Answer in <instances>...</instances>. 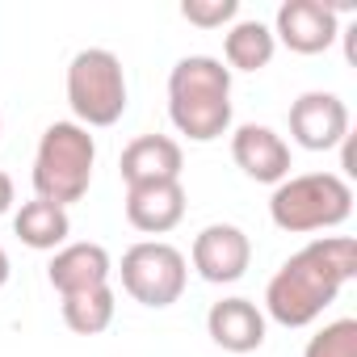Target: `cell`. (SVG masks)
Returning a JSON list of instances; mask_svg holds the SVG:
<instances>
[{
  "label": "cell",
  "instance_id": "cell-11",
  "mask_svg": "<svg viewBox=\"0 0 357 357\" xmlns=\"http://www.w3.org/2000/svg\"><path fill=\"white\" fill-rule=\"evenodd\" d=\"M181 168H185V151L168 135H139V139H130L122 147V160H118V172H122L126 190L181 181Z\"/></svg>",
  "mask_w": 357,
  "mask_h": 357
},
{
  "label": "cell",
  "instance_id": "cell-21",
  "mask_svg": "<svg viewBox=\"0 0 357 357\" xmlns=\"http://www.w3.org/2000/svg\"><path fill=\"white\" fill-rule=\"evenodd\" d=\"M9 273H13V265H9V252H5V244H0V290H5Z\"/></svg>",
  "mask_w": 357,
  "mask_h": 357
},
{
  "label": "cell",
  "instance_id": "cell-20",
  "mask_svg": "<svg viewBox=\"0 0 357 357\" xmlns=\"http://www.w3.org/2000/svg\"><path fill=\"white\" fill-rule=\"evenodd\" d=\"M13 202H17V190H13V176L0 168V215H9L13 211Z\"/></svg>",
  "mask_w": 357,
  "mask_h": 357
},
{
  "label": "cell",
  "instance_id": "cell-4",
  "mask_svg": "<svg viewBox=\"0 0 357 357\" xmlns=\"http://www.w3.org/2000/svg\"><path fill=\"white\" fill-rule=\"evenodd\" d=\"M353 215V185L336 172H298L273 185L269 219L278 231L307 236V231H332Z\"/></svg>",
  "mask_w": 357,
  "mask_h": 357
},
{
  "label": "cell",
  "instance_id": "cell-7",
  "mask_svg": "<svg viewBox=\"0 0 357 357\" xmlns=\"http://www.w3.org/2000/svg\"><path fill=\"white\" fill-rule=\"evenodd\" d=\"M194 269L202 282L211 286H231L248 273L252 265V240L236 227V223H211L198 231L194 240Z\"/></svg>",
  "mask_w": 357,
  "mask_h": 357
},
{
  "label": "cell",
  "instance_id": "cell-14",
  "mask_svg": "<svg viewBox=\"0 0 357 357\" xmlns=\"http://www.w3.org/2000/svg\"><path fill=\"white\" fill-rule=\"evenodd\" d=\"M185 219V185L160 181V185H135L126 190V223L143 236H168Z\"/></svg>",
  "mask_w": 357,
  "mask_h": 357
},
{
  "label": "cell",
  "instance_id": "cell-16",
  "mask_svg": "<svg viewBox=\"0 0 357 357\" xmlns=\"http://www.w3.org/2000/svg\"><path fill=\"white\" fill-rule=\"evenodd\" d=\"M273 51H278V38L265 22H236L223 38L227 72H261L273 63Z\"/></svg>",
  "mask_w": 357,
  "mask_h": 357
},
{
  "label": "cell",
  "instance_id": "cell-3",
  "mask_svg": "<svg viewBox=\"0 0 357 357\" xmlns=\"http://www.w3.org/2000/svg\"><path fill=\"white\" fill-rule=\"evenodd\" d=\"M93 164H97L93 135L80 122H51L34 151V198L68 211L89 194Z\"/></svg>",
  "mask_w": 357,
  "mask_h": 357
},
{
  "label": "cell",
  "instance_id": "cell-15",
  "mask_svg": "<svg viewBox=\"0 0 357 357\" xmlns=\"http://www.w3.org/2000/svg\"><path fill=\"white\" fill-rule=\"evenodd\" d=\"M13 236L34 252H59L72 236V219L63 206L34 198V202H22V211L13 215Z\"/></svg>",
  "mask_w": 357,
  "mask_h": 357
},
{
  "label": "cell",
  "instance_id": "cell-18",
  "mask_svg": "<svg viewBox=\"0 0 357 357\" xmlns=\"http://www.w3.org/2000/svg\"><path fill=\"white\" fill-rule=\"evenodd\" d=\"M303 357H357V319H332V324H324L307 340Z\"/></svg>",
  "mask_w": 357,
  "mask_h": 357
},
{
  "label": "cell",
  "instance_id": "cell-5",
  "mask_svg": "<svg viewBox=\"0 0 357 357\" xmlns=\"http://www.w3.org/2000/svg\"><path fill=\"white\" fill-rule=\"evenodd\" d=\"M68 105L76 122L89 126H114L126 114V72L122 59L105 47H84L68 63Z\"/></svg>",
  "mask_w": 357,
  "mask_h": 357
},
{
  "label": "cell",
  "instance_id": "cell-22",
  "mask_svg": "<svg viewBox=\"0 0 357 357\" xmlns=\"http://www.w3.org/2000/svg\"><path fill=\"white\" fill-rule=\"evenodd\" d=\"M0 130H5V118H0Z\"/></svg>",
  "mask_w": 357,
  "mask_h": 357
},
{
  "label": "cell",
  "instance_id": "cell-13",
  "mask_svg": "<svg viewBox=\"0 0 357 357\" xmlns=\"http://www.w3.org/2000/svg\"><path fill=\"white\" fill-rule=\"evenodd\" d=\"M206 332L223 353H257L265 344V311L252 298H219L206 311Z\"/></svg>",
  "mask_w": 357,
  "mask_h": 357
},
{
  "label": "cell",
  "instance_id": "cell-1",
  "mask_svg": "<svg viewBox=\"0 0 357 357\" xmlns=\"http://www.w3.org/2000/svg\"><path fill=\"white\" fill-rule=\"evenodd\" d=\"M357 278V240L353 236H319L298 248L265 286V311L282 328L315 324L336 294Z\"/></svg>",
  "mask_w": 357,
  "mask_h": 357
},
{
  "label": "cell",
  "instance_id": "cell-12",
  "mask_svg": "<svg viewBox=\"0 0 357 357\" xmlns=\"http://www.w3.org/2000/svg\"><path fill=\"white\" fill-rule=\"evenodd\" d=\"M109 273H114V261L101 244L93 240H80V244H63L51 265H47V282L59 290V298L68 294H84V290H101L109 286Z\"/></svg>",
  "mask_w": 357,
  "mask_h": 357
},
{
  "label": "cell",
  "instance_id": "cell-17",
  "mask_svg": "<svg viewBox=\"0 0 357 357\" xmlns=\"http://www.w3.org/2000/svg\"><path fill=\"white\" fill-rule=\"evenodd\" d=\"M114 290L101 286V290H84V294H68L63 298V324L76 332V336H101L109 324H114Z\"/></svg>",
  "mask_w": 357,
  "mask_h": 357
},
{
  "label": "cell",
  "instance_id": "cell-19",
  "mask_svg": "<svg viewBox=\"0 0 357 357\" xmlns=\"http://www.w3.org/2000/svg\"><path fill=\"white\" fill-rule=\"evenodd\" d=\"M236 13H240V0H185L181 5V17L198 30H219L236 22Z\"/></svg>",
  "mask_w": 357,
  "mask_h": 357
},
{
  "label": "cell",
  "instance_id": "cell-10",
  "mask_svg": "<svg viewBox=\"0 0 357 357\" xmlns=\"http://www.w3.org/2000/svg\"><path fill=\"white\" fill-rule=\"evenodd\" d=\"M231 160L248 181H261V185H282L290 176V143L273 126L244 122L231 135Z\"/></svg>",
  "mask_w": 357,
  "mask_h": 357
},
{
  "label": "cell",
  "instance_id": "cell-6",
  "mask_svg": "<svg viewBox=\"0 0 357 357\" xmlns=\"http://www.w3.org/2000/svg\"><path fill=\"white\" fill-rule=\"evenodd\" d=\"M122 290L143 303V307H172L176 298L185 294V282H190V261L181 248H172L164 240H139L122 252Z\"/></svg>",
  "mask_w": 357,
  "mask_h": 357
},
{
  "label": "cell",
  "instance_id": "cell-9",
  "mask_svg": "<svg viewBox=\"0 0 357 357\" xmlns=\"http://www.w3.org/2000/svg\"><path fill=\"white\" fill-rule=\"evenodd\" d=\"M290 135L307 151H332L349 139V105L336 93H303L290 105Z\"/></svg>",
  "mask_w": 357,
  "mask_h": 357
},
{
  "label": "cell",
  "instance_id": "cell-2",
  "mask_svg": "<svg viewBox=\"0 0 357 357\" xmlns=\"http://www.w3.org/2000/svg\"><path fill=\"white\" fill-rule=\"evenodd\" d=\"M168 118L194 143L231 130V72L215 55H185L168 72Z\"/></svg>",
  "mask_w": 357,
  "mask_h": 357
},
{
  "label": "cell",
  "instance_id": "cell-8",
  "mask_svg": "<svg viewBox=\"0 0 357 357\" xmlns=\"http://www.w3.org/2000/svg\"><path fill=\"white\" fill-rule=\"evenodd\" d=\"M273 38L294 55H324L340 38V17L324 0H286L273 22Z\"/></svg>",
  "mask_w": 357,
  "mask_h": 357
}]
</instances>
